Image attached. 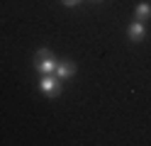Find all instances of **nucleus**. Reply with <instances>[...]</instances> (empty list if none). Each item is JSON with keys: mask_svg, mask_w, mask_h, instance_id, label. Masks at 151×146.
<instances>
[{"mask_svg": "<svg viewBox=\"0 0 151 146\" xmlns=\"http://www.w3.org/2000/svg\"><path fill=\"white\" fill-rule=\"evenodd\" d=\"M34 68L42 76L44 73H54L56 71V56L49 51V49H39V51L34 54Z\"/></svg>", "mask_w": 151, "mask_h": 146, "instance_id": "f257e3e1", "label": "nucleus"}, {"mask_svg": "<svg viewBox=\"0 0 151 146\" xmlns=\"http://www.w3.org/2000/svg\"><path fill=\"white\" fill-rule=\"evenodd\" d=\"M39 90L49 97H56L61 95V78H56L54 73H44L42 81H39Z\"/></svg>", "mask_w": 151, "mask_h": 146, "instance_id": "f03ea898", "label": "nucleus"}, {"mask_svg": "<svg viewBox=\"0 0 151 146\" xmlns=\"http://www.w3.org/2000/svg\"><path fill=\"white\" fill-rule=\"evenodd\" d=\"M56 78H61V81H66V78L76 76V63L68 61V58H63V61H56V71H54Z\"/></svg>", "mask_w": 151, "mask_h": 146, "instance_id": "7ed1b4c3", "label": "nucleus"}, {"mask_svg": "<svg viewBox=\"0 0 151 146\" xmlns=\"http://www.w3.org/2000/svg\"><path fill=\"white\" fill-rule=\"evenodd\" d=\"M127 37L132 39V42H141V39L146 37V27H144V22H139V19H134L129 27H127Z\"/></svg>", "mask_w": 151, "mask_h": 146, "instance_id": "20e7f679", "label": "nucleus"}, {"mask_svg": "<svg viewBox=\"0 0 151 146\" xmlns=\"http://www.w3.org/2000/svg\"><path fill=\"white\" fill-rule=\"evenodd\" d=\"M149 17H151V3H139L137 10H134V19H139V22H146Z\"/></svg>", "mask_w": 151, "mask_h": 146, "instance_id": "39448f33", "label": "nucleus"}, {"mask_svg": "<svg viewBox=\"0 0 151 146\" xmlns=\"http://www.w3.org/2000/svg\"><path fill=\"white\" fill-rule=\"evenodd\" d=\"M61 3H63L66 7H76V5H81L83 0H61Z\"/></svg>", "mask_w": 151, "mask_h": 146, "instance_id": "423d86ee", "label": "nucleus"}, {"mask_svg": "<svg viewBox=\"0 0 151 146\" xmlns=\"http://www.w3.org/2000/svg\"><path fill=\"white\" fill-rule=\"evenodd\" d=\"M93 3H102V0H93Z\"/></svg>", "mask_w": 151, "mask_h": 146, "instance_id": "0eeeda50", "label": "nucleus"}]
</instances>
